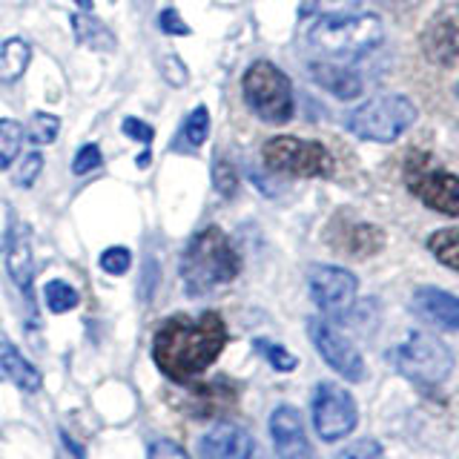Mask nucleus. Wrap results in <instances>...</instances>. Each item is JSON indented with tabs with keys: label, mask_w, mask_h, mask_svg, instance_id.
I'll use <instances>...</instances> for the list:
<instances>
[{
	"label": "nucleus",
	"mask_w": 459,
	"mask_h": 459,
	"mask_svg": "<svg viewBox=\"0 0 459 459\" xmlns=\"http://www.w3.org/2000/svg\"><path fill=\"white\" fill-rule=\"evenodd\" d=\"M227 344V325L221 313L169 316L152 336V362L172 382H190L201 377Z\"/></svg>",
	"instance_id": "f257e3e1"
},
{
	"label": "nucleus",
	"mask_w": 459,
	"mask_h": 459,
	"mask_svg": "<svg viewBox=\"0 0 459 459\" xmlns=\"http://www.w3.org/2000/svg\"><path fill=\"white\" fill-rule=\"evenodd\" d=\"M238 273L241 255L219 227L201 230L181 255V281L190 296H204L215 287L230 284Z\"/></svg>",
	"instance_id": "f03ea898"
},
{
	"label": "nucleus",
	"mask_w": 459,
	"mask_h": 459,
	"mask_svg": "<svg viewBox=\"0 0 459 459\" xmlns=\"http://www.w3.org/2000/svg\"><path fill=\"white\" fill-rule=\"evenodd\" d=\"M385 40V26L373 12H353L339 18H319L310 26V43L336 61H356Z\"/></svg>",
	"instance_id": "7ed1b4c3"
},
{
	"label": "nucleus",
	"mask_w": 459,
	"mask_h": 459,
	"mask_svg": "<svg viewBox=\"0 0 459 459\" xmlns=\"http://www.w3.org/2000/svg\"><path fill=\"white\" fill-rule=\"evenodd\" d=\"M387 359L399 370V377H405L413 387H420L422 394H434L448 382L454 373V353L451 348L437 336L428 333H411L405 342H399L396 348L387 353Z\"/></svg>",
	"instance_id": "20e7f679"
},
{
	"label": "nucleus",
	"mask_w": 459,
	"mask_h": 459,
	"mask_svg": "<svg viewBox=\"0 0 459 459\" xmlns=\"http://www.w3.org/2000/svg\"><path fill=\"white\" fill-rule=\"evenodd\" d=\"M413 121H416V107L405 95L370 98L362 107L351 109L348 118H344L353 135L379 143H391L399 135H405L413 126Z\"/></svg>",
	"instance_id": "39448f33"
},
{
	"label": "nucleus",
	"mask_w": 459,
	"mask_h": 459,
	"mask_svg": "<svg viewBox=\"0 0 459 459\" xmlns=\"http://www.w3.org/2000/svg\"><path fill=\"white\" fill-rule=\"evenodd\" d=\"M241 92L262 121L287 124L293 118V86L276 64L253 61L241 78Z\"/></svg>",
	"instance_id": "423d86ee"
},
{
	"label": "nucleus",
	"mask_w": 459,
	"mask_h": 459,
	"mask_svg": "<svg viewBox=\"0 0 459 459\" xmlns=\"http://www.w3.org/2000/svg\"><path fill=\"white\" fill-rule=\"evenodd\" d=\"M405 186L413 198L442 215L459 219V178L434 161L425 150H413L405 161Z\"/></svg>",
	"instance_id": "0eeeda50"
},
{
	"label": "nucleus",
	"mask_w": 459,
	"mask_h": 459,
	"mask_svg": "<svg viewBox=\"0 0 459 459\" xmlns=\"http://www.w3.org/2000/svg\"><path fill=\"white\" fill-rule=\"evenodd\" d=\"M262 158L270 172L293 176V178H327L336 169L333 155H330L325 143L293 138V135L270 138L262 150Z\"/></svg>",
	"instance_id": "6e6552de"
},
{
	"label": "nucleus",
	"mask_w": 459,
	"mask_h": 459,
	"mask_svg": "<svg viewBox=\"0 0 459 459\" xmlns=\"http://www.w3.org/2000/svg\"><path fill=\"white\" fill-rule=\"evenodd\" d=\"M313 430L322 442H339L351 437L359 425V405L351 391L336 382H319L310 396Z\"/></svg>",
	"instance_id": "1a4fd4ad"
},
{
	"label": "nucleus",
	"mask_w": 459,
	"mask_h": 459,
	"mask_svg": "<svg viewBox=\"0 0 459 459\" xmlns=\"http://www.w3.org/2000/svg\"><path fill=\"white\" fill-rule=\"evenodd\" d=\"M307 336L313 342V348L327 362V368H333L344 382H365L368 377L365 359L339 327H333L327 319H310Z\"/></svg>",
	"instance_id": "9d476101"
},
{
	"label": "nucleus",
	"mask_w": 459,
	"mask_h": 459,
	"mask_svg": "<svg viewBox=\"0 0 459 459\" xmlns=\"http://www.w3.org/2000/svg\"><path fill=\"white\" fill-rule=\"evenodd\" d=\"M307 287H310V296L316 301V307H319L322 313L344 316V313H351L353 301H356L359 281H356L353 273L344 270V267L316 264V267H310Z\"/></svg>",
	"instance_id": "9b49d317"
},
{
	"label": "nucleus",
	"mask_w": 459,
	"mask_h": 459,
	"mask_svg": "<svg viewBox=\"0 0 459 459\" xmlns=\"http://www.w3.org/2000/svg\"><path fill=\"white\" fill-rule=\"evenodd\" d=\"M267 428L279 459H316V451L305 430V420L293 405H279L273 411Z\"/></svg>",
	"instance_id": "f8f14e48"
},
{
	"label": "nucleus",
	"mask_w": 459,
	"mask_h": 459,
	"mask_svg": "<svg viewBox=\"0 0 459 459\" xmlns=\"http://www.w3.org/2000/svg\"><path fill=\"white\" fill-rule=\"evenodd\" d=\"M198 451L204 459H264L255 437L236 422H219L201 437Z\"/></svg>",
	"instance_id": "ddd939ff"
},
{
	"label": "nucleus",
	"mask_w": 459,
	"mask_h": 459,
	"mask_svg": "<svg viewBox=\"0 0 459 459\" xmlns=\"http://www.w3.org/2000/svg\"><path fill=\"white\" fill-rule=\"evenodd\" d=\"M422 49L434 64L451 66L459 57V4L442 6L422 32Z\"/></svg>",
	"instance_id": "4468645a"
},
{
	"label": "nucleus",
	"mask_w": 459,
	"mask_h": 459,
	"mask_svg": "<svg viewBox=\"0 0 459 459\" xmlns=\"http://www.w3.org/2000/svg\"><path fill=\"white\" fill-rule=\"evenodd\" d=\"M330 247L339 253H348L353 258L373 255L385 247V233L379 227H373L368 221H333L327 230Z\"/></svg>",
	"instance_id": "2eb2a0df"
},
{
	"label": "nucleus",
	"mask_w": 459,
	"mask_h": 459,
	"mask_svg": "<svg viewBox=\"0 0 459 459\" xmlns=\"http://www.w3.org/2000/svg\"><path fill=\"white\" fill-rule=\"evenodd\" d=\"M411 307L428 325L439 330H459V296L442 290V287H416Z\"/></svg>",
	"instance_id": "dca6fc26"
},
{
	"label": "nucleus",
	"mask_w": 459,
	"mask_h": 459,
	"mask_svg": "<svg viewBox=\"0 0 459 459\" xmlns=\"http://www.w3.org/2000/svg\"><path fill=\"white\" fill-rule=\"evenodd\" d=\"M6 267L14 287L32 299V279H35V255L32 241H29V227H14V233L6 244Z\"/></svg>",
	"instance_id": "f3484780"
},
{
	"label": "nucleus",
	"mask_w": 459,
	"mask_h": 459,
	"mask_svg": "<svg viewBox=\"0 0 459 459\" xmlns=\"http://www.w3.org/2000/svg\"><path fill=\"white\" fill-rule=\"evenodd\" d=\"M310 75L322 90H327L330 95H336L342 100H353L356 95H362V78H359L351 66H344L342 61L310 64Z\"/></svg>",
	"instance_id": "a211bd4d"
},
{
	"label": "nucleus",
	"mask_w": 459,
	"mask_h": 459,
	"mask_svg": "<svg viewBox=\"0 0 459 459\" xmlns=\"http://www.w3.org/2000/svg\"><path fill=\"white\" fill-rule=\"evenodd\" d=\"M0 382L18 385L23 394H38L40 391V373H38V368L29 362V359H23L18 351L0 353Z\"/></svg>",
	"instance_id": "6ab92c4d"
},
{
	"label": "nucleus",
	"mask_w": 459,
	"mask_h": 459,
	"mask_svg": "<svg viewBox=\"0 0 459 459\" xmlns=\"http://www.w3.org/2000/svg\"><path fill=\"white\" fill-rule=\"evenodd\" d=\"M72 29H75V38H78L81 47H90L95 52H112L115 49V35L98 18H92L90 12L72 14Z\"/></svg>",
	"instance_id": "aec40b11"
},
{
	"label": "nucleus",
	"mask_w": 459,
	"mask_h": 459,
	"mask_svg": "<svg viewBox=\"0 0 459 459\" xmlns=\"http://www.w3.org/2000/svg\"><path fill=\"white\" fill-rule=\"evenodd\" d=\"M29 61H32V49L23 38H6L0 43V83H14L18 81Z\"/></svg>",
	"instance_id": "412c9836"
},
{
	"label": "nucleus",
	"mask_w": 459,
	"mask_h": 459,
	"mask_svg": "<svg viewBox=\"0 0 459 459\" xmlns=\"http://www.w3.org/2000/svg\"><path fill=\"white\" fill-rule=\"evenodd\" d=\"M207 135H210V112H207V107H195V109L184 118V126H181L178 141L172 138V150H178V152L198 150L201 143L207 141Z\"/></svg>",
	"instance_id": "4be33fe9"
},
{
	"label": "nucleus",
	"mask_w": 459,
	"mask_h": 459,
	"mask_svg": "<svg viewBox=\"0 0 459 459\" xmlns=\"http://www.w3.org/2000/svg\"><path fill=\"white\" fill-rule=\"evenodd\" d=\"M428 250L439 264L459 273V227H445L428 236Z\"/></svg>",
	"instance_id": "5701e85b"
},
{
	"label": "nucleus",
	"mask_w": 459,
	"mask_h": 459,
	"mask_svg": "<svg viewBox=\"0 0 459 459\" xmlns=\"http://www.w3.org/2000/svg\"><path fill=\"white\" fill-rule=\"evenodd\" d=\"M23 126L14 118H0V169L12 167L23 147Z\"/></svg>",
	"instance_id": "b1692460"
},
{
	"label": "nucleus",
	"mask_w": 459,
	"mask_h": 459,
	"mask_svg": "<svg viewBox=\"0 0 459 459\" xmlns=\"http://www.w3.org/2000/svg\"><path fill=\"white\" fill-rule=\"evenodd\" d=\"M57 135H61V118L49 112H35L32 121H29L26 138L35 143V147H47V143H55Z\"/></svg>",
	"instance_id": "393cba45"
},
{
	"label": "nucleus",
	"mask_w": 459,
	"mask_h": 459,
	"mask_svg": "<svg viewBox=\"0 0 459 459\" xmlns=\"http://www.w3.org/2000/svg\"><path fill=\"white\" fill-rule=\"evenodd\" d=\"M43 299H47V307L52 313H69V310H75L81 301L75 287L69 281H57V279L43 287Z\"/></svg>",
	"instance_id": "a878e982"
},
{
	"label": "nucleus",
	"mask_w": 459,
	"mask_h": 459,
	"mask_svg": "<svg viewBox=\"0 0 459 459\" xmlns=\"http://www.w3.org/2000/svg\"><path fill=\"white\" fill-rule=\"evenodd\" d=\"M255 351L262 353L267 359V365L273 370H279V373H293L299 368V356L290 353L287 348H281L279 342H270V339H255Z\"/></svg>",
	"instance_id": "bb28decb"
},
{
	"label": "nucleus",
	"mask_w": 459,
	"mask_h": 459,
	"mask_svg": "<svg viewBox=\"0 0 459 459\" xmlns=\"http://www.w3.org/2000/svg\"><path fill=\"white\" fill-rule=\"evenodd\" d=\"M212 184H215V190H219L224 198H233L238 193V176H236V169H233V164L227 161V158H215V164H212Z\"/></svg>",
	"instance_id": "cd10ccee"
},
{
	"label": "nucleus",
	"mask_w": 459,
	"mask_h": 459,
	"mask_svg": "<svg viewBox=\"0 0 459 459\" xmlns=\"http://www.w3.org/2000/svg\"><path fill=\"white\" fill-rule=\"evenodd\" d=\"M365 0H310V14L316 18H339L362 9Z\"/></svg>",
	"instance_id": "c85d7f7f"
},
{
	"label": "nucleus",
	"mask_w": 459,
	"mask_h": 459,
	"mask_svg": "<svg viewBox=\"0 0 459 459\" xmlns=\"http://www.w3.org/2000/svg\"><path fill=\"white\" fill-rule=\"evenodd\" d=\"M129 267H133V253L126 247H109L100 253V270L109 273V276H124Z\"/></svg>",
	"instance_id": "c756f323"
},
{
	"label": "nucleus",
	"mask_w": 459,
	"mask_h": 459,
	"mask_svg": "<svg viewBox=\"0 0 459 459\" xmlns=\"http://www.w3.org/2000/svg\"><path fill=\"white\" fill-rule=\"evenodd\" d=\"M161 75L169 86H186V81H190V69L184 66V61L176 52H169L161 57Z\"/></svg>",
	"instance_id": "7c9ffc66"
},
{
	"label": "nucleus",
	"mask_w": 459,
	"mask_h": 459,
	"mask_svg": "<svg viewBox=\"0 0 459 459\" xmlns=\"http://www.w3.org/2000/svg\"><path fill=\"white\" fill-rule=\"evenodd\" d=\"M100 164H104V155H100V147H98V143H86V147L78 150L75 161H72V172H75V176H86V172L98 169Z\"/></svg>",
	"instance_id": "2f4dec72"
},
{
	"label": "nucleus",
	"mask_w": 459,
	"mask_h": 459,
	"mask_svg": "<svg viewBox=\"0 0 459 459\" xmlns=\"http://www.w3.org/2000/svg\"><path fill=\"white\" fill-rule=\"evenodd\" d=\"M379 456H382V445L377 439H359L348 445L342 454H336V459H379Z\"/></svg>",
	"instance_id": "473e14b6"
},
{
	"label": "nucleus",
	"mask_w": 459,
	"mask_h": 459,
	"mask_svg": "<svg viewBox=\"0 0 459 459\" xmlns=\"http://www.w3.org/2000/svg\"><path fill=\"white\" fill-rule=\"evenodd\" d=\"M40 169H43V155L35 150V152H29L23 158V167L18 169V176H14V181H18L21 186H32L35 178L40 176Z\"/></svg>",
	"instance_id": "72a5a7b5"
},
{
	"label": "nucleus",
	"mask_w": 459,
	"mask_h": 459,
	"mask_svg": "<svg viewBox=\"0 0 459 459\" xmlns=\"http://www.w3.org/2000/svg\"><path fill=\"white\" fill-rule=\"evenodd\" d=\"M121 129H124L126 138L141 141V143H150L155 138V129L147 121H141V118H124L121 121Z\"/></svg>",
	"instance_id": "f704fd0d"
},
{
	"label": "nucleus",
	"mask_w": 459,
	"mask_h": 459,
	"mask_svg": "<svg viewBox=\"0 0 459 459\" xmlns=\"http://www.w3.org/2000/svg\"><path fill=\"white\" fill-rule=\"evenodd\" d=\"M150 459H190V454H186L178 442L158 439V442L150 445Z\"/></svg>",
	"instance_id": "c9c22d12"
},
{
	"label": "nucleus",
	"mask_w": 459,
	"mask_h": 459,
	"mask_svg": "<svg viewBox=\"0 0 459 459\" xmlns=\"http://www.w3.org/2000/svg\"><path fill=\"white\" fill-rule=\"evenodd\" d=\"M158 26H161V32L167 35H190V26L181 21V14L176 9H164L158 14Z\"/></svg>",
	"instance_id": "e433bc0d"
},
{
	"label": "nucleus",
	"mask_w": 459,
	"mask_h": 459,
	"mask_svg": "<svg viewBox=\"0 0 459 459\" xmlns=\"http://www.w3.org/2000/svg\"><path fill=\"white\" fill-rule=\"evenodd\" d=\"M14 210L6 204V201H0V250H6V244L14 233Z\"/></svg>",
	"instance_id": "4c0bfd02"
},
{
	"label": "nucleus",
	"mask_w": 459,
	"mask_h": 459,
	"mask_svg": "<svg viewBox=\"0 0 459 459\" xmlns=\"http://www.w3.org/2000/svg\"><path fill=\"white\" fill-rule=\"evenodd\" d=\"M61 445L69 451L72 459H83V448H81V445H78L75 439H72L69 434H61Z\"/></svg>",
	"instance_id": "58836bf2"
},
{
	"label": "nucleus",
	"mask_w": 459,
	"mask_h": 459,
	"mask_svg": "<svg viewBox=\"0 0 459 459\" xmlns=\"http://www.w3.org/2000/svg\"><path fill=\"white\" fill-rule=\"evenodd\" d=\"M78 4H81V6H83L86 12H92V0H78Z\"/></svg>",
	"instance_id": "ea45409f"
},
{
	"label": "nucleus",
	"mask_w": 459,
	"mask_h": 459,
	"mask_svg": "<svg viewBox=\"0 0 459 459\" xmlns=\"http://www.w3.org/2000/svg\"><path fill=\"white\" fill-rule=\"evenodd\" d=\"M456 92H459V90H456Z\"/></svg>",
	"instance_id": "a19ab883"
}]
</instances>
